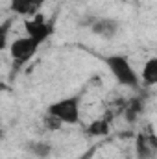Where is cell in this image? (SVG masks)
<instances>
[{
	"instance_id": "obj_3",
	"label": "cell",
	"mask_w": 157,
	"mask_h": 159,
	"mask_svg": "<svg viewBox=\"0 0 157 159\" xmlns=\"http://www.w3.org/2000/svg\"><path fill=\"white\" fill-rule=\"evenodd\" d=\"M39 46H41L39 41H35L34 37H30V35H24V37L13 39L9 43L7 48H9V54H11L13 61H15L17 65H24L26 61H30V59L37 54Z\"/></svg>"
},
{
	"instance_id": "obj_10",
	"label": "cell",
	"mask_w": 157,
	"mask_h": 159,
	"mask_svg": "<svg viewBox=\"0 0 157 159\" xmlns=\"http://www.w3.org/2000/svg\"><path fill=\"white\" fill-rule=\"evenodd\" d=\"M26 148L30 150L32 156H35L39 159H46L52 154V144L48 141H32V143L26 144Z\"/></svg>"
},
{
	"instance_id": "obj_1",
	"label": "cell",
	"mask_w": 157,
	"mask_h": 159,
	"mask_svg": "<svg viewBox=\"0 0 157 159\" xmlns=\"http://www.w3.org/2000/svg\"><path fill=\"white\" fill-rule=\"evenodd\" d=\"M104 63H105V67L109 69V72L113 74V78L117 80L120 85H124L128 89H133V91L141 89V85H142L141 76L137 74V70L133 69V65L129 63V59L126 56H120V54L105 56Z\"/></svg>"
},
{
	"instance_id": "obj_5",
	"label": "cell",
	"mask_w": 157,
	"mask_h": 159,
	"mask_svg": "<svg viewBox=\"0 0 157 159\" xmlns=\"http://www.w3.org/2000/svg\"><path fill=\"white\" fill-rule=\"evenodd\" d=\"M46 0H11L9 2V9L15 15L20 17H35L39 13V9L44 6Z\"/></svg>"
},
{
	"instance_id": "obj_9",
	"label": "cell",
	"mask_w": 157,
	"mask_h": 159,
	"mask_svg": "<svg viewBox=\"0 0 157 159\" xmlns=\"http://www.w3.org/2000/svg\"><path fill=\"white\" fill-rule=\"evenodd\" d=\"M141 81L144 87H154L157 85V56L155 57H150L144 67H142V72H141Z\"/></svg>"
},
{
	"instance_id": "obj_7",
	"label": "cell",
	"mask_w": 157,
	"mask_h": 159,
	"mask_svg": "<svg viewBox=\"0 0 157 159\" xmlns=\"http://www.w3.org/2000/svg\"><path fill=\"white\" fill-rule=\"evenodd\" d=\"M155 146L148 137V131H141L135 139V154L137 159H154L155 156Z\"/></svg>"
},
{
	"instance_id": "obj_4",
	"label": "cell",
	"mask_w": 157,
	"mask_h": 159,
	"mask_svg": "<svg viewBox=\"0 0 157 159\" xmlns=\"http://www.w3.org/2000/svg\"><path fill=\"white\" fill-rule=\"evenodd\" d=\"M24 30H26V35L34 37L35 41H39L41 44L48 39L54 32V22L52 20H46L44 17L35 15V17H30L28 20H24Z\"/></svg>"
},
{
	"instance_id": "obj_13",
	"label": "cell",
	"mask_w": 157,
	"mask_h": 159,
	"mask_svg": "<svg viewBox=\"0 0 157 159\" xmlns=\"http://www.w3.org/2000/svg\"><path fill=\"white\" fill-rule=\"evenodd\" d=\"M9 26H11V20H6L4 24H2V30H0V46L2 48H6L7 46V30H9Z\"/></svg>"
},
{
	"instance_id": "obj_12",
	"label": "cell",
	"mask_w": 157,
	"mask_h": 159,
	"mask_svg": "<svg viewBox=\"0 0 157 159\" xmlns=\"http://www.w3.org/2000/svg\"><path fill=\"white\" fill-rule=\"evenodd\" d=\"M44 124H46V129H52V131H54V129H59V128L63 126V122H61V120H59V119H56L54 115H48V113H46Z\"/></svg>"
},
{
	"instance_id": "obj_2",
	"label": "cell",
	"mask_w": 157,
	"mask_h": 159,
	"mask_svg": "<svg viewBox=\"0 0 157 159\" xmlns=\"http://www.w3.org/2000/svg\"><path fill=\"white\" fill-rule=\"evenodd\" d=\"M79 104H81V94L67 96V98H61V100L50 104L48 109H46V113L54 115L56 119H59L63 124H78L79 117H81Z\"/></svg>"
},
{
	"instance_id": "obj_6",
	"label": "cell",
	"mask_w": 157,
	"mask_h": 159,
	"mask_svg": "<svg viewBox=\"0 0 157 159\" xmlns=\"http://www.w3.org/2000/svg\"><path fill=\"white\" fill-rule=\"evenodd\" d=\"M118 22L115 19H94V22L91 24V32L96 35V37H102V39H113L118 34Z\"/></svg>"
},
{
	"instance_id": "obj_8",
	"label": "cell",
	"mask_w": 157,
	"mask_h": 159,
	"mask_svg": "<svg viewBox=\"0 0 157 159\" xmlns=\"http://www.w3.org/2000/svg\"><path fill=\"white\" fill-rule=\"evenodd\" d=\"M122 111H124L126 122L135 124V122L139 120V117L144 113V98H142V96H133V98H129Z\"/></svg>"
},
{
	"instance_id": "obj_11",
	"label": "cell",
	"mask_w": 157,
	"mask_h": 159,
	"mask_svg": "<svg viewBox=\"0 0 157 159\" xmlns=\"http://www.w3.org/2000/svg\"><path fill=\"white\" fill-rule=\"evenodd\" d=\"M109 129H111V124H109V120L107 119H98L94 120V122H91L89 126H87V135H91V137H104V135H107L109 133Z\"/></svg>"
}]
</instances>
